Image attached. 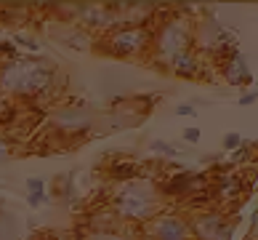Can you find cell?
<instances>
[{
    "label": "cell",
    "instance_id": "obj_17",
    "mask_svg": "<svg viewBox=\"0 0 258 240\" xmlns=\"http://www.w3.org/2000/svg\"><path fill=\"white\" fill-rule=\"evenodd\" d=\"M242 144H245V141H242V136H240L237 131H229L226 136H224V150H226V152H234V150H240Z\"/></svg>",
    "mask_w": 258,
    "mask_h": 240
},
{
    "label": "cell",
    "instance_id": "obj_18",
    "mask_svg": "<svg viewBox=\"0 0 258 240\" xmlns=\"http://www.w3.org/2000/svg\"><path fill=\"white\" fill-rule=\"evenodd\" d=\"M11 155H14V144H11V139H8L6 133H0V163L11 160Z\"/></svg>",
    "mask_w": 258,
    "mask_h": 240
},
{
    "label": "cell",
    "instance_id": "obj_9",
    "mask_svg": "<svg viewBox=\"0 0 258 240\" xmlns=\"http://www.w3.org/2000/svg\"><path fill=\"white\" fill-rule=\"evenodd\" d=\"M224 80L229 83V85H237V88H245V85H250L253 83V72H250V67H247V62H245V56L237 51H229L226 56H224Z\"/></svg>",
    "mask_w": 258,
    "mask_h": 240
},
{
    "label": "cell",
    "instance_id": "obj_7",
    "mask_svg": "<svg viewBox=\"0 0 258 240\" xmlns=\"http://www.w3.org/2000/svg\"><path fill=\"white\" fill-rule=\"evenodd\" d=\"M144 232L149 235V240H192L189 219L173 211H160L155 219L144 224Z\"/></svg>",
    "mask_w": 258,
    "mask_h": 240
},
{
    "label": "cell",
    "instance_id": "obj_10",
    "mask_svg": "<svg viewBox=\"0 0 258 240\" xmlns=\"http://www.w3.org/2000/svg\"><path fill=\"white\" fill-rule=\"evenodd\" d=\"M245 192V181L237 174H218L213 184V198L221 203H237Z\"/></svg>",
    "mask_w": 258,
    "mask_h": 240
},
{
    "label": "cell",
    "instance_id": "obj_5",
    "mask_svg": "<svg viewBox=\"0 0 258 240\" xmlns=\"http://www.w3.org/2000/svg\"><path fill=\"white\" fill-rule=\"evenodd\" d=\"M51 128L59 136H85L96 126V115L85 104H61L51 110Z\"/></svg>",
    "mask_w": 258,
    "mask_h": 240
},
{
    "label": "cell",
    "instance_id": "obj_21",
    "mask_svg": "<svg viewBox=\"0 0 258 240\" xmlns=\"http://www.w3.org/2000/svg\"><path fill=\"white\" fill-rule=\"evenodd\" d=\"M181 136H184V141H189V144H197L200 141V128L197 126H189V128H184Z\"/></svg>",
    "mask_w": 258,
    "mask_h": 240
},
{
    "label": "cell",
    "instance_id": "obj_14",
    "mask_svg": "<svg viewBox=\"0 0 258 240\" xmlns=\"http://www.w3.org/2000/svg\"><path fill=\"white\" fill-rule=\"evenodd\" d=\"M78 240H128L120 229H88L83 237Z\"/></svg>",
    "mask_w": 258,
    "mask_h": 240
},
{
    "label": "cell",
    "instance_id": "obj_12",
    "mask_svg": "<svg viewBox=\"0 0 258 240\" xmlns=\"http://www.w3.org/2000/svg\"><path fill=\"white\" fill-rule=\"evenodd\" d=\"M59 40L67 48H75V51H88V48L93 45V35L88 30H83V27H78V24H72L59 35Z\"/></svg>",
    "mask_w": 258,
    "mask_h": 240
},
{
    "label": "cell",
    "instance_id": "obj_15",
    "mask_svg": "<svg viewBox=\"0 0 258 240\" xmlns=\"http://www.w3.org/2000/svg\"><path fill=\"white\" fill-rule=\"evenodd\" d=\"M11 43H14V45H22V48H27V51H30V56H35L37 51H40V43H37L35 37L24 35V32H16V35L11 37Z\"/></svg>",
    "mask_w": 258,
    "mask_h": 240
},
{
    "label": "cell",
    "instance_id": "obj_25",
    "mask_svg": "<svg viewBox=\"0 0 258 240\" xmlns=\"http://www.w3.org/2000/svg\"><path fill=\"white\" fill-rule=\"evenodd\" d=\"M253 232L258 235V211H255V216H253Z\"/></svg>",
    "mask_w": 258,
    "mask_h": 240
},
{
    "label": "cell",
    "instance_id": "obj_19",
    "mask_svg": "<svg viewBox=\"0 0 258 240\" xmlns=\"http://www.w3.org/2000/svg\"><path fill=\"white\" fill-rule=\"evenodd\" d=\"M45 198H48L45 192H27V206H30V208H40L45 203Z\"/></svg>",
    "mask_w": 258,
    "mask_h": 240
},
{
    "label": "cell",
    "instance_id": "obj_23",
    "mask_svg": "<svg viewBox=\"0 0 258 240\" xmlns=\"http://www.w3.org/2000/svg\"><path fill=\"white\" fill-rule=\"evenodd\" d=\"M43 240H78V237L67 235V232H48V235H43Z\"/></svg>",
    "mask_w": 258,
    "mask_h": 240
},
{
    "label": "cell",
    "instance_id": "obj_20",
    "mask_svg": "<svg viewBox=\"0 0 258 240\" xmlns=\"http://www.w3.org/2000/svg\"><path fill=\"white\" fill-rule=\"evenodd\" d=\"M27 192H45V179L30 176V179H27Z\"/></svg>",
    "mask_w": 258,
    "mask_h": 240
},
{
    "label": "cell",
    "instance_id": "obj_2",
    "mask_svg": "<svg viewBox=\"0 0 258 240\" xmlns=\"http://www.w3.org/2000/svg\"><path fill=\"white\" fill-rule=\"evenodd\" d=\"M160 211H162V192L152 176L122 181L112 192V214L122 224H147Z\"/></svg>",
    "mask_w": 258,
    "mask_h": 240
},
{
    "label": "cell",
    "instance_id": "obj_3",
    "mask_svg": "<svg viewBox=\"0 0 258 240\" xmlns=\"http://www.w3.org/2000/svg\"><path fill=\"white\" fill-rule=\"evenodd\" d=\"M195 48V24L192 19H186L184 14H170L168 19H162L160 27L152 30V62L157 67H168L178 59L181 54Z\"/></svg>",
    "mask_w": 258,
    "mask_h": 240
},
{
    "label": "cell",
    "instance_id": "obj_6",
    "mask_svg": "<svg viewBox=\"0 0 258 240\" xmlns=\"http://www.w3.org/2000/svg\"><path fill=\"white\" fill-rule=\"evenodd\" d=\"M189 229H192V240H232L234 222H229L224 211L203 208L189 219Z\"/></svg>",
    "mask_w": 258,
    "mask_h": 240
},
{
    "label": "cell",
    "instance_id": "obj_4",
    "mask_svg": "<svg viewBox=\"0 0 258 240\" xmlns=\"http://www.w3.org/2000/svg\"><path fill=\"white\" fill-rule=\"evenodd\" d=\"M149 48H152V27L147 24H117L99 43V51H107L117 59H136L141 54H149Z\"/></svg>",
    "mask_w": 258,
    "mask_h": 240
},
{
    "label": "cell",
    "instance_id": "obj_26",
    "mask_svg": "<svg viewBox=\"0 0 258 240\" xmlns=\"http://www.w3.org/2000/svg\"><path fill=\"white\" fill-rule=\"evenodd\" d=\"M247 240H255V237H247Z\"/></svg>",
    "mask_w": 258,
    "mask_h": 240
},
{
    "label": "cell",
    "instance_id": "obj_11",
    "mask_svg": "<svg viewBox=\"0 0 258 240\" xmlns=\"http://www.w3.org/2000/svg\"><path fill=\"white\" fill-rule=\"evenodd\" d=\"M200 70H203V62H200V51L197 48H192V51L181 54L178 59H173V64H170V72L178 75V78H200Z\"/></svg>",
    "mask_w": 258,
    "mask_h": 240
},
{
    "label": "cell",
    "instance_id": "obj_13",
    "mask_svg": "<svg viewBox=\"0 0 258 240\" xmlns=\"http://www.w3.org/2000/svg\"><path fill=\"white\" fill-rule=\"evenodd\" d=\"M109 176L122 184V181L139 179L141 176V166H139V163H133V160H114L109 166Z\"/></svg>",
    "mask_w": 258,
    "mask_h": 240
},
{
    "label": "cell",
    "instance_id": "obj_1",
    "mask_svg": "<svg viewBox=\"0 0 258 240\" xmlns=\"http://www.w3.org/2000/svg\"><path fill=\"white\" fill-rule=\"evenodd\" d=\"M59 70L43 56L19 54L14 59L0 62V93L14 99H43L56 85Z\"/></svg>",
    "mask_w": 258,
    "mask_h": 240
},
{
    "label": "cell",
    "instance_id": "obj_22",
    "mask_svg": "<svg viewBox=\"0 0 258 240\" xmlns=\"http://www.w3.org/2000/svg\"><path fill=\"white\" fill-rule=\"evenodd\" d=\"M176 115H189V118H195L197 110H195V104H178V107H176Z\"/></svg>",
    "mask_w": 258,
    "mask_h": 240
},
{
    "label": "cell",
    "instance_id": "obj_16",
    "mask_svg": "<svg viewBox=\"0 0 258 240\" xmlns=\"http://www.w3.org/2000/svg\"><path fill=\"white\" fill-rule=\"evenodd\" d=\"M149 150L157 152V155H162V158H176L178 155V150L173 147V144H168V141H162V139H155V141L149 144Z\"/></svg>",
    "mask_w": 258,
    "mask_h": 240
},
{
    "label": "cell",
    "instance_id": "obj_8",
    "mask_svg": "<svg viewBox=\"0 0 258 240\" xmlns=\"http://www.w3.org/2000/svg\"><path fill=\"white\" fill-rule=\"evenodd\" d=\"M70 14L75 16V22L83 30H101L109 32L112 27H117V14L112 6H99V3H75V8H70Z\"/></svg>",
    "mask_w": 258,
    "mask_h": 240
},
{
    "label": "cell",
    "instance_id": "obj_24",
    "mask_svg": "<svg viewBox=\"0 0 258 240\" xmlns=\"http://www.w3.org/2000/svg\"><path fill=\"white\" fill-rule=\"evenodd\" d=\"M258 102V91L255 93H242L240 96V104H242V107H247V104H255Z\"/></svg>",
    "mask_w": 258,
    "mask_h": 240
}]
</instances>
